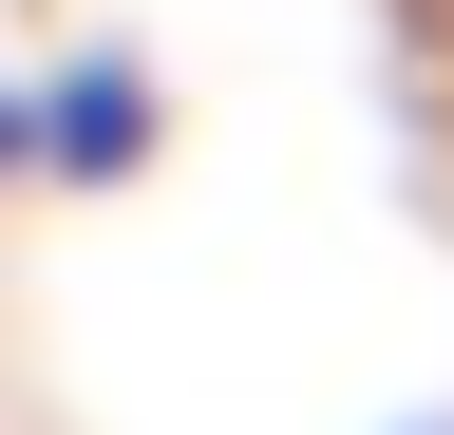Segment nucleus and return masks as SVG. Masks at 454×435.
I'll return each mask as SVG.
<instances>
[{
  "mask_svg": "<svg viewBox=\"0 0 454 435\" xmlns=\"http://www.w3.org/2000/svg\"><path fill=\"white\" fill-rule=\"evenodd\" d=\"M20 133H38V171H76V190H114V171H152V76H114V58H76L57 95H20Z\"/></svg>",
  "mask_w": 454,
  "mask_h": 435,
  "instance_id": "f257e3e1",
  "label": "nucleus"
},
{
  "mask_svg": "<svg viewBox=\"0 0 454 435\" xmlns=\"http://www.w3.org/2000/svg\"><path fill=\"white\" fill-rule=\"evenodd\" d=\"M20 171H38V133H20V95H0V190H20Z\"/></svg>",
  "mask_w": 454,
  "mask_h": 435,
  "instance_id": "f03ea898",
  "label": "nucleus"
}]
</instances>
